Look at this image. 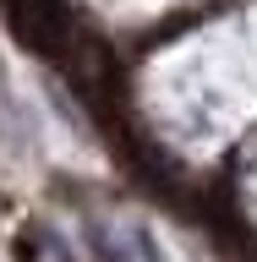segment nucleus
<instances>
[{"instance_id": "nucleus-1", "label": "nucleus", "mask_w": 257, "mask_h": 262, "mask_svg": "<svg viewBox=\"0 0 257 262\" xmlns=\"http://www.w3.org/2000/svg\"><path fill=\"white\" fill-rule=\"evenodd\" d=\"M16 257L22 262H71V246H66L49 224H28L16 235Z\"/></svg>"}]
</instances>
